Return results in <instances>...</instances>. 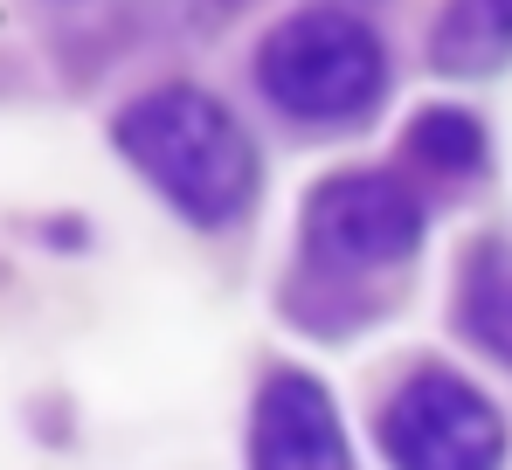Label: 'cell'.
<instances>
[{"label":"cell","mask_w":512,"mask_h":470,"mask_svg":"<svg viewBox=\"0 0 512 470\" xmlns=\"http://www.w3.org/2000/svg\"><path fill=\"white\" fill-rule=\"evenodd\" d=\"M111 139L201 229H222L250 208L256 194L250 132L229 118V104H215L194 83H167V90H146L139 104H125Z\"/></svg>","instance_id":"cell-1"},{"label":"cell","mask_w":512,"mask_h":470,"mask_svg":"<svg viewBox=\"0 0 512 470\" xmlns=\"http://www.w3.org/2000/svg\"><path fill=\"white\" fill-rule=\"evenodd\" d=\"M256 77L270 104L298 125H353L381 104L388 56L353 14H298L256 49Z\"/></svg>","instance_id":"cell-2"},{"label":"cell","mask_w":512,"mask_h":470,"mask_svg":"<svg viewBox=\"0 0 512 470\" xmlns=\"http://www.w3.org/2000/svg\"><path fill=\"white\" fill-rule=\"evenodd\" d=\"M381 450L416 470H492L506 457V422L485 394L443 367H423L381 415Z\"/></svg>","instance_id":"cell-3"},{"label":"cell","mask_w":512,"mask_h":470,"mask_svg":"<svg viewBox=\"0 0 512 470\" xmlns=\"http://www.w3.org/2000/svg\"><path fill=\"white\" fill-rule=\"evenodd\" d=\"M423 242V201L395 173H340L305 208V249L340 270L409 263Z\"/></svg>","instance_id":"cell-4"},{"label":"cell","mask_w":512,"mask_h":470,"mask_svg":"<svg viewBox=\"0 0 512 470\" xmlns=\"http://www.w3.org/2000/svg\"><path fill=\"white\" fill-rule=\"evenodd\" d=\"M250 457L270 470H298V464H346V436L326 388L312 374H270L263 401H256V436Z\"/></svg>","instance_id":"cell-5"},{"label":"cell","mask_w":512,"mask_h":470,"mask_svg":"<svg viewBox=\"0 0 512 470\" xmlns=\"http://www.w3.org/2000/svg\"><path fill=\"white\" fill-rule=\"evenodd\" d=\"M429 56L450 77H485V70L512 63V0H450Z\"/></svg>","instance_id":"cell-6"},{"label":"cell","mask_w":512,"mask_h":470,"mask_svg":"<svg viewBox=\"0 0 512 470\" xmlns=\"http://www.w3.org/2000/svg\"><path fill=\"white\" fill-rule=\"evenodd\" d=\"M457 325L471 346H485L492 360L512 367V256L499 242H485L464 277H457Z\"/></svg>","instance_id":"cell-7"},{"label":"cell","mask_w":512,"mask_h":470,"mask_svg":"<svg viewBox=\"0 0 512 470\" xmlns=\"http://www.w3.org/2000/svg\"><path fill=\"white\" fill-rule=\"evenodd\" d=\"M409 153L436 166V173H478L485 166V125L471 111H450V104H429L409 125Z\"/></svg>","instance_id":"cell-8"}]
</instances>
